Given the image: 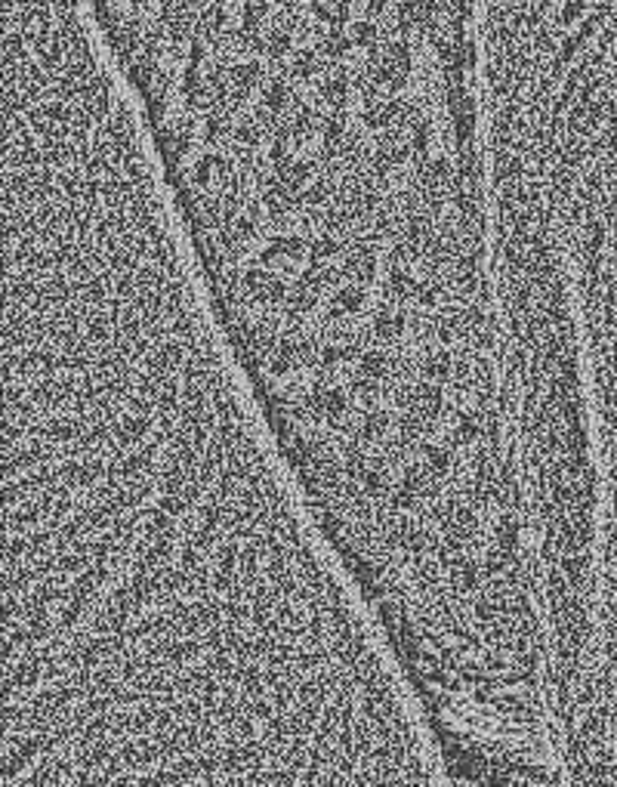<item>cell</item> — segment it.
Returning <instances> with one entry per match:
<instances>
[{
    "instance_id": "obj_1",
    "label": "cell",
    "mask_w": 617,
    "mask_h": 787,
    "mask_svg": "<svg viewBox=\"0 0 617 787\" xmlns=\"http://www.w3.org/2000/svg\"><path fill=\"white\" fill-rule=\"evenodd\" d=\"M584 380L596 476V522L580 655L593 673L617 686V343L587 355Z\"/></svg>"
}]
</instances>
